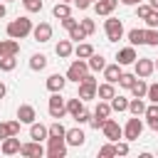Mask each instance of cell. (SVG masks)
<instances>
[{
    "instance_id": "cell-1",
    "label": "cell",
    "mask_w": 158,
    "mask_h": 158,
    "mask_svg": "<svg viewBox=\"0 0 158 158\" xmlns=\"http://www.w3.org/2000/svg\"><path fill=\"white\" fill-rule=\"evenodd\" d=\"M32 20L30 17H17V20H12V22H7V27H5V32H7V37H12V40H22V37H27V35H32Z\"/></svg>"
},
{
    "instance_id": "cell-2",
    "label": "cell",
    "mask_w": 158,
    "mask_h": 158,
    "mask_svg": "<svg viewBox=\"0 0 158 158\" xmlns=\"http://www.w3.org/2000/svg\"><path fill=\"white\" fill-rule=\"evenodd\" d=\"M96 86H99L96 79L86 72V74L81 77V81H79V94H77V96H79L81 101H91V99H96Z\"/></svg>"
},
{
    "instance_id": "cell-3",
    "label": "cell",
    "mask_w": 158,
    "mask_h": 158,
    "mask_svg": "<svg viewBox=\"0 0 158 158\" xmlns=\"http://www.w3.org/2000/svg\"><path fill=\"white\" fill-rule=\"evenodd\" d=\"M109 116H111V104H109V101H99V104H96V109H94V114H91V118H89L91 128H96V131H99Z\"/></svg>"
},
{
    "instance_id": "cell-4",
    "label": "cell",
    "mask_w": 158,
    "mask_h": 158,
    "mask_svg": "<svg viewBox=\"0 0 158 158\" xmlns=\"http://www.w3.org/2000/svg\"><path fill=\"white\" fill-rule=\"evenodd\" d=\"M59 94H62V91H52V96H49V101H47V111H49L52 118H62V116L67 114V101H64Z\"/></svg>"
},
{
    "instance_id": "cell-5",
    "label": "cell",
    "mask_w": 158,
    "mask_h": 158,
    "mask_svg": "<svg viewBox=\"0 0 158 158\" xmlns=\"http://www.w3.org/2000/svg\"><path fill=\"white\" fill-rule=\"evenodd\" d=\"M44 153L49 158H64L67 156V141L57 138V136H47V151Z\"/></svg>"
},
{
    "instance_id": "cell-6",
    "label": "cell",
    "mask_w": 158,
    "mask_h": 158,
    "mask_svg": "<svg viewBox=\"0 0 158 158\" xmlns=\"http://www.w3.org/2000/svg\"><path fill=\"white\" fill-rule=\"evenodd\" d=\"M104 32H106L109 42H118V40L123 37V22L116 20V17H109V20L104 22Z\"/></svg>"
},
{
    "instance_id": "cell-7",
    "label": "cell",
    "mask_w": 158,
    "mask_h": 158,
    "mask_svg": "<svg viewBox=\"0 0 158 158\" xmlns=\"http://www.w3.org/2000/svg\"><path fill=\"white\" fill-rule=\"evenodd\" d=\"M141 133H143V121H141L138 116L128 118L126 126H123V138H126V141H138Z\"/></svg>"
},
{
    "instance_id": "cell-8",
    "label": "cell",
    "mask_w": 158,
    "mask_h": 158,
    "mask_svg": "<svg viewBox=\"0 0 158 158\" xmlns=\"http://www.w3.org/2000/svg\"><path fill=\"white\" fill-rule=\"evenodd\" d=\"M89 72V64L84 62V59H74L72 64H69V69H67V81H81V77Z\"/></svg>"
},
{
    "instance_id": "cell-9",
    "label": "cell",
    "mask_w": 158,
    "mask_h": 158,
    "mask_svg": "<svg viewBox=\"0 0 158 158\" xmlns=\"http://www.w3.org/2000/svg\"><path fill=\"white\" fill-rule=\"evenodd\" d=\"M133 69H136V77L146 79V77H151V74L156 72V64H153V59L141 57V59H136V62H133Z\"/></svg>"
},
{
    "instance_id": "cell-10",
    "label": "cell",
    "mask_w": 158,
    "mask_h": 158,
    "mask_svg": "<svg viewBox=\"0 0 158 158\" xmlns=\"http://www.w3.org/2000/svg\"><path fill=\"white\" fill-rule=\"evenodd\" d=\"M101 131H104V136H106L109 141H114V143L123 136V128H121V126H118V121H114V118H106V121H104V126H101Z\"/></svg>"
},
{
    "instance_id": "cell-11",
    "label": "cell",
    "mask_w": 158,
    "mask_h": 158,
    "mask_svg": "<svg viewBox=\"0 0 158 158\" xmlns=\"http://www.w3.org/2000/svg\"><path fill=\"white\" fill-rule=\"evenodd\" d=\"M20 156H27V158H42L44 156V148L40 141H27L20 146Z\"/></svg>"
},
{
    "instance_id": "cell-12",
    "label": "cell",
    "mask_w": 158,
    "mask_h": 158,
    "mask_svg": "<svg viewBox=\"0 0 158 158\" xmlns=\"http://www.w3.org/2000/svg\"><path fill=\"white\" fill-rule=\"evenodd\" d=\"M32 37H35V42H49V40H52V25H49V22L35 25V27H32Z\"/></svg>"
},
{
    "instance_id": "cell-13",
    "label": "cell",
    "mask_w": 158,
    "mask_h": 158,
    "mask_svg": "<svg viewBox=\"0 0 158 158\" xmlns=\"http://www.w3.org/2000/svg\"><path fill=\"white\" fill-rule=\"evenodd\" d=\"M17 118H20V123H35V118H37L35 106H30V104H20V106H17Z\"/></svg>"
},
{
    "instance_id": "cell-14",
    "label": "cell",
    "mask_w": 158,
    "mask_h": 158,
    "mask_svg": "<svg viewBox=\"0 0 158 158\" xmlns=\"http://www.w3.org/2000/svg\"><path fill=\"white\" fill-rule=\"evenodd\" d=\"M64 141H67V146H84V141H86V136H84V131L81 128H67V133H64Z\"/></svg>"
},
{
    "instance_id": "cell-15",
    "label": "cell",
    "mask_w": 158,
    "mask_h": 158,
    "mask_svg": "<svg viewBox=\"0 0 158 158\" xmlns=\"http://www.w3.org/2000/svg\"><path fill=\"white\" fill-rule=\"evenodd\" d=\"M20 138L17 136H7V138H2V146H0V151L5 153V156H17L20 153Z\"/></svg>"
},
{
    "instance_id": "cell-16",
    "label": "cell",
    "mask_w": 158,
    "mask_h": 158,
    "mask_svg": "<svg viewBox=\"0 0 158 158\" xmlns=\"http://www.w3.org/2000/svg\"><path fill=\"white\" fill-rule=\"evenodd\" d=\"M138 59V54H136V49L128 44V47H123V49H118V54H116V62L121 64V67H126V64H133Z\"/></svg>"
},
{
    "instance_id": "cell-17",
    "label": "cell",
    "mask_w": 158,
    "mask_h": 158,
    "mask_svg": "<svg viewBox=\"0 0 158 158\" xmlns=\"http://www.w3.org/2000/svg\"><path fill=\"white\" fill-rule=\"evenodd\" d=\"M17 52H20V42L17 40H2L0 42V57H17Z\"/></svg>"
},
{
    "instance_id": "cell-18",
    "label": "cell",
    "mask_w": 158,
    "mask_h": 158,
    "mask_svg": "<svg viewBox=\"0 0 158 158\" xmlns=\"http://www.w3.org/2000/svg\"><path fill=\"white\" fill-rule=\"evenodd\" d=\"M116 5H118V0H96V2H94V12L109 17V15L116 10Z\"/></svg>"
},
{
    "instance_id": "cell-19",
    "label": "cell",
    "mask_w": 158,
    "mask_h": 158,
    "mask_svg": "<svg viewBox=\"0 0 158 158\" xmlns=\"http://www.w3.org/2000/svg\"><path fill=\"white\" fill-rule=\"evenodd\" d=\"M44 84H47V89H49V91H62V89H64V84H67V77H64V74H49Z\"/></svg>"
},
{
    "instance_id": "cell-20",
    "label": "cell",
    "mask_w": 158,
    "mask_h": 158,
    "mask_svg": "<svg viewBox=\"0 0 158 158\" xmlns=\"http://www.w3.org/2000/svg\"><path fill=\"white\" fill-rule=\"evenodd\" d=\"M47 136H49L47 126L37 123V121H35V123H30V138H32V141H40V143H42V141H47Z\"/></svg>"
},
{
    "instance_id": "cell-21",
    "label": "cell",
    "mask_w": 158,
    "mask_h": 158,
    "mask_svg": "<svg viewBox=\"0 0 158 158\" xmlns=\"http://www.w3.org/2000/svg\"><path fill=\"white\" fill-rule=\"evenodd\" d=\"M101 72H104V79H106V81L116 84V81H118V77H121V64H118V62H116V64H106Z\"/></svg>"
},
{
    "instance_id": "cell-22",
    "label": "cell",
    "mask_w": 158,
    "mask_h": 158,
    "mask_svg": "<svg viewBox=\"0 0 158 158\" xmlns=\"http://www.w3.org/2000/svg\"><path fill=\"white\" fill-rule=\"evenodd\" d=\"M114 94H116V89H114V84H111V81H104V84H99V86H96V96H99L101 101H111V99H114Z\"/></svg>"
},
{
    "instance_id": "cell-23",
    "label": "cell",
    "mask_w": 158,
    "mask_h": 158,
    "mask_svg": "<svg viewBox=\"0 0 158 158\" xmlns=\"http://www.w3.org/2000/svg\"><path fill=\"white\" fill-rule=\"evenodd\" d=\"M133 96H138V99H146V91H148V84H146V79H141V77H136V81L131 84V89H128Z\"/></svg>"
},
{
    "instance_id": "cell-24",
    "label": "cell",
    "mask_w": 158,
    "mask_h": 158,
    "mask_svg": "<svg viewBox=\"0 0 158 158\" xmlns=\"http://www.w3.org/2000/svg\"><path fill=\"white\" fill-rule=\"evenodd\" d=\"M54 52H57V57L67 59V57L74 52V47H72V40H59V42H57V47H54Z\"/></svg>"
},
{
    "instance_id": "cell-25",
    "label": "cell",
    "mask_w": 158,
    "mask_h": 158,
    "mask_svg": "<svg viewBox=\"0 0 158 158\" xmlns=\"http://www.w3.org/2000/svg\"><path fill=\"white\" fill-rule=\"evenodd\" d=\"M126 111H131L133 116H143V111H146V101L138 99V96H133V99H128V109H126Z\"/></svg>"
},
{
    "instance_id": "cell-26",
    "label": "cell",
    "mask_w": 158,
    "mask_h": 158,
    "mask_svg": "<svg viewBox=\"0 0 158 158\" xmlns=\"http://www.w3.org/2000/svg\"><path fill=\"white\" fill-rule=\"evenodd\" d=\"M126 37H128V44L131 47H141V44H146V40H143V30H138V27H133V30H128L126 32Z\"/></svg>"
},
{
    "instance_id": "cell-27",
    "label": "cell",
    "mask_w": 158,
    "mask_h": 158,
    "mask_svg": "<svg viewBox=\"0 0 158 158\" xmlns=\"http://www.w3.org/2000/svg\"><path fill=\"white\" fill-rule=\"evenodd\" d=\"M74 54H77V59H89V57L94 54V47H91L89 42H79V44L74 47Z\"/></svg>"
},
{
    "instance_id": "cell-28",
    "label": "cell",
    "mask_w": 158,
    "mask_h": 158,
    "mask_svg": "<svg viewBox=\"0 0 158 158\" xmlns=\"http://www.w3.org/2000/svg\"><path fill=\"white\" fill-rule=\"evenodd\" d=\"M44 67H47V57L44 54H32L30 57V69L32 72H42Z\"/></svg>"
},
{
    "instance_id": "cell-29",
    "label": "cell",
    "mask_w": 158,
    "mask_h": 158,
    "mask_svg": "<svg viewBox=\"0 0 158 158\" xmlns=\"http://www.w3.org/2000/svg\"><path fill=\"white\" fill-rule=\"evenodd\" d=\"M86 64H89V69H91V72H101V69L106 67V59H104L101 54H96V52H94V54L89 57V62H86Z\"/></svg>"
},
{
    "instance_id": "cell-30",
    "label": "cell",
    "mask_w": 158,
    "mask_h": 158,
    "mask_svg": "<svg viewBox=\"0 0 158 158\" xmlns=\"http://www.w3.org/2000/svg\"><path fill=\"white\" fill-rule=\"evenodd\" d=\"M109 104H111V111H118V114L128 109V99H126V96H118V94H114V99H111Z\"/></svg>"
},
{
    "instance_id": "cell-31",
    "label": "cell",
    "mask_w": 158,
    "mask_h": 158,
    "mask_svg": "<svg viewBox=\"0 0 158 158\" xmlns=\"http://www.w3.org/2000/svg\"><path fill=\"white\" fill-rule=\"evenodd\" d=\"M81 109H84V101H81L79 96H74V99H67V114H69V116H77Z\"/></svg>"
},
{
    "instance_id": "cell-32",
    "label": "cell",
    "mask_w": 158,
    "mask_h": 158,
    "mask_svg": "<svg viewBox=\"0 0 158 158\" xmlns=\"http://www.w3.org/2000/svg\"><path fill=\"white\" fill-rule=\"evenodd\" d=\"M143 40L148 47H158V27H148L143 30Z\"/></svg>"
},
{
    "instance_id": "cell-33",
    "label": "cell",
    "mask_w": 158,
    "mask_h": 158,
    "mask_svg": "<svg viewBox=\"0 0 158 158\" xmlns=\"http://www.w3.org/2000/svg\"><path fill=\"white\" fill-rule=\"evenodd\" d=\"M52 15H54L57 20H62V17L72 15V12H69V2H57V5L52 7Z\"/></svg>"
},
{
    "instance_id": "cell-34",
    "label": "cell",
    "mask_w": 158,
    "mask_h": 158,
    "mask_svg": "<svg viewBox=\"0 0 158 158\" xmlns=\"http://www.w3.org/2000/svg\"><path fill=\"white\" fill-rule=\"evenodd\" d=\"M69 40H72V42H81V40H86V32L79 27V22H77V25L69 30Z\"/></svg>"
},
{
    "instance_id": "cell-35",
    "label": "cell",
    "mask_w": 158,
    "mask_h": 158,
    "mask_svg": "<svg viewBox=\"0 0 158 158\" xmlns=\"http://www.w3.org/2000/svg\"><path fill=\"white\" fill-rule=\"evenodd\" d=\"M47 131H49V136H57V138H64V133H67V128L59 123V118H57L52 126H47Z\"/></svg>"
},
{
    "instance_id": "cell-36",
    "label": "cell",
    "mask_w": 158,
    "mask_h": 158,
    "mask_svg": "<svg viewBox=\"0 0 158 158\" xmlns=\"http://www.w3.org/2000/svg\"><path fill=\"white\" fill-rule=\"evenodd\" d=\"M99 156H101V158H111V156H116V143H114V141L104 143V146L99 148Z\"/></svg>"
},
{
    "instance_id": "cell-37",
    "label": "cell",
    "mask_w": 158,
    "mask_h": 158,
    "mask_svg": "<svg viewBox=\"0 0 158 158\" xmlns=\"http://www.w3.org/2000/svg\"><path fill=\"white\" fill-rule=\"evenodd\" d=\"M79 27H81V30L86 32V37L96 32V22H94V20H89V17H84V20H79Z\"/></svg>"
},
{
    "instance_id": "cell-38",
    "label": "cell",
    "mask_w": 158,
    "mask_h": 158,
    "mask_svg": "<svg viewBox=\"0 0 158 158\" xmlns=\"http://www.w3.org/2000/svg\"><path fill=\"white\" fill-rule=\"evenodd\" d=\"M17 67V59L15 57H0V69L2 72H12Z\"/></svg>"
},
{
    "instance_id": "cell-39",
    "label": "cell",
    "mask_w": 158,
    "mask_h": 158,
    "mask_svg": "<svg viewBox=\"0 0 158 158\" xmlns=\"http://www.w3.org/2000/svg\"><path fill=\"white\" fill-rule=\"evenodd\" d=\"M136 81V74H128V72H121V77H118V84L123 86V89H131V84Z\"/></svg>"
},
{
    "instance_id": "cell-40",
    "label": "cell",
    "mask_w": 158,
    "mask_h": 158,
    "mask_svg": "<svg viewBox=\"0 0 158 158\" xmlns=\"http://www.w3.org/2000/svg\"><path fill=\"white\" fill-rule=\"evenodd\" d=\"M146 99L151 104H158V81L156 84H148V91H146Z\"/></svg>"
},
{
    "instance_id": "cell-41",
    "label": "cell",
    "mask_w": 158,
    "mask_h": 158,
    "mask_svg": "<svg viewBox=\"0 0 158 158\" xmlns=\"http://www.w3.org/2000/svg\"><path fill=\"white\" fill-rule=\"evenodd\" d=\"M22 5H25L27 12H40L42 10V0H22Z\"/></svg>"
},
{
    "instance_id": "cell-42",
    "label": "cell",
    "mask_w": 158,
    "mask_h": 158,
    "mask_svg": "<svg viewBox=\"0 0 158 158\" xmlns=\"http://www.w3.org/2000/svg\"><path fill=\"white\" fill-rule=\"evenodd\" d=\"M151 10H153V7H151L148 2H138V5H136V17H138V20H143Z\"/></svg>"
},
{
    "instance_id": "cell-43",
    "label": "cell",
    "mask_w": 158,
    "mask_h": 158,
    "mask_svg": "<svg viewBox=\"0 0 158 158\" xmlns=\"http://www.w3.org/2000/svg\"><path fill=\"white\" fill-rule=\"evenodd\" d=\"M143 20H146V25H148V27H158V10H151Z\"/></svg>"
},
{
    "instance_id": "cell-44",
    "label": "cell",
    "mask_w": 158,
    "mask_h": 158,
    "mask_svg": "<svg viewBox=\"0 0 158 158\" xmlns=\"http://www.w3.org/2000/svg\"><path fill=\"white\" fill-rule=\"evenodd\" d=\"M89 118H91V114H89L86 109H81V111L74 116V121H77V123H89Z\"/></svg>"
},
{
    "instance_id": "cell-45",
    "label": "cell",
    "mask_w": 158,
    "mask_h": 158,
    "mask_svg": "<svg viewBox=\"0 0 158 158\" xmlns=\"http://www.w3.org/2000/svg\"><path fill=\"white\" fill-rule=\"evenodd\" d=\"M143 116H146V118H158V104H151V106H146Z\"/></svg>"
},
{
    "instance_id": "cell-46",
    "label": "cell",
    "mask_w": 158,
    "mask_h": 158,
    "mask_svg": "<svg viewBox=\"0 0 158 158\" xmlns=\"http://www.w3.org/2000/svg\"><path fill=\"white\" fill-rule=\"evenodd\" d=\"M77 22H79V20H74L72 15H67V17H62V27H64V30H72V27H74Z\"/></svg>"
},
{
    "instance_id": "cell-47",
    "label": "cell",
    "mask_w": 158,
    "mask_h": 158,
    "mask_svg": "<svg viewBox=\"0 0 158 158\" xmlns=\"http://www.w3.org/2000/svg\"><path fill=\"white\" fill-rule=\"evenodd\" d=\"M116 156H128V141L126 143H118L116 141Z\"/></svg>"
},
{
    "instance_id": "cell-48",
    "label": "cell",
    "mask_w": 158,
    "mask_h": 158,
    "mask_svg": "<svg viewBox=\"0 0 158 158\" xmlns=\"http://www.w3.org/2000/svg\"><path fill=\"white\" fill-rule=\"evenodd\" d=\"M7 123H10V133H12V136H17V133H20V126H22V123H20V118H17V121H7Z\"/></svg>"
},
{
    "instance_id": "cell-49",
    "label": "cell",
    "mask_w": 158,
    "mask_h": 158,
    "mask_svg": "<svg viewBox=\"0 0 158 158\" xmlns=\"http://www.w3.org/2000/svg\"><path fill=\"white\" fill-rule=\"evenodd\" d=\"M7 136H12V133H10V123H0V141L7 138Z\"/></svg>"
},
{
    "instance_id": "cell-50",
    "label": "cell",
    "mask_w": 158,
    "mask_h": 158,
    "mask_svg": "<svg viewBox=\"0 0 158 158\" xmlns=\"http://www.w3.org/2000/svg\"><path fill=\"white\" fill-rule=\"evenodd\" d=\"M72 2H74L79 10H86V7H91V2H89V0H72Z\"/></svg>"
},
{
    "instance_id": "cell-51",
    "label": "cell",
    "mask_w": 158,
    "mask_h": 158,
    "mask_svg": "<svg viewBox=\"0 0 158 158\" xmlns=\"http://www.w3.org/2000/svg\"><path fill=\"white\" fill-rule=\"evenodd\" d=\"M148 128L151 131H158V118H148Z\"/></svg>"
},
{
    "instance_id": "cell-52",
    "label": "cell",
    "mask_w": 158,
    "mask_h": 158,
    "mask_svg": "<svg viewBox=\"0 0 158 158\" xmlns=\"http://www.w3.org/2000/svg\"><path fill=\"white\" fill-rule=\"evenodd\" d=\"M5 94H7V86H5V84H2V81H0V99H2V96H5Z\"/></svg>"
},
{
    "instance_id": "cell-53",
    "label": "cell",
    "mask_w": 158,
    "mask_h": 158,
    "mask_svg": "<svg viewBox=\"0 0 158 158\" xmlns=\"http://www.w3.org/2000/svg\"><path fill=\"white\" fill-rule=\"evenodd\" d=\"M123 5H138V2H143V0H121Z\"/></svg>"
},
{
    "instance_id": "cell-54",
    "label": "cell",
    "mask_w": 158,
    "mask_h": 158,
    "mask_svg": "<svg viewBox=\"0 0 158 158\" xmlns=\"http://www.w3.org/2000/svg\"><path fill=\"white\" fill-rule=\"evenodd\" d=\"M148 5H151L153 10H158V0H148Z\"/></svg>"
},
{
    "instance_id": "cell-55",
    "label": "cell",
    "mask_w": 158,
    "mask_h": 158,
    "mask_svg": "<svg viewBox=\"0 0 158 158\" xmlns=\"http://www.w3.org/2000/svg\"><path fill=\"white\" fill-rule=\"evenodd\" d=\"M5 12H7V7H5V5L0 2V17H5Z\"/></svg>"
},
{
    "instance_id": "cell-56",
    "label": "cell",
    "mask_w": 158,
    "mask_h": 158,
    "mask_svg": "<svg viewBox=\"0 0 158 158\" xmlns=\"http://www.w3.org/2000/svg\"><path fill=\"white\" fill-rule=\"evenodd\" d=\"M59 2H72V0H59Z\"/></svg>"
},
{
    "instance_id": "cell-57",
    "label": "cell",
    "mask_w": 158,
    "mask_h": 158,
    "mask_svg": "<svg viewBox=\"0 0 158 158\" xmlns=\"http://www.w3.org/2000/svg\"><path fill=\"white\" fill-rule=\"evenodd\" d=\"M153 64H156V69H158V59H156V62H153Z\"/></svg>"
},
{
    "instance_id": "cell-58",
    "label": "cell",
    "mask_w": 158,
    "mask_h": 158,
    "mask_svg": "<svg viewBox=\"0 0 158 158\" xmlns=\"http://www.w3.org/2000/svg\"><path fill=\"white\" fill-rule=\"evenodd\" d=\"M89 2H91V5H94V2H96V0H89Z\"/></svg>"
},
{
    "instance_id": "cell-59",
    "label": "cell",
    "mask_w": 158,
    "mask_h": 158,
    "mask_svg": "<svg viewBox=\"0 0 158 158\" xmlns=\"http://www.w3.org/2000/svg\"><path fill=\"white\" fill-rule=\"evenodd\" d=\"M5 2H15V0H5Z\"/></svg>"
}]
</instances>
